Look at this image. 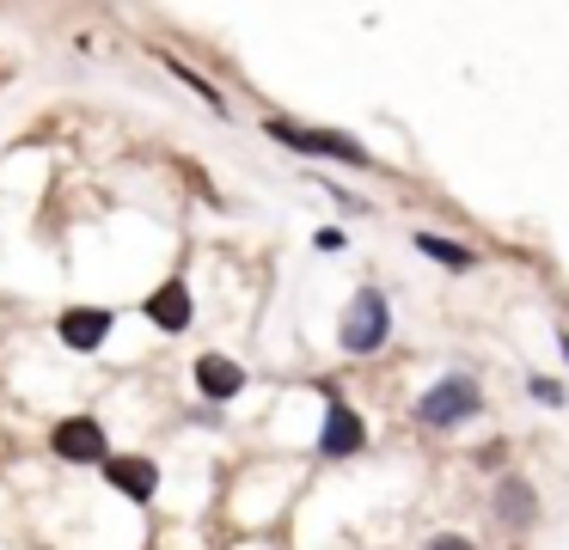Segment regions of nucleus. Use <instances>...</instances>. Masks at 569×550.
<instances>
[{
  "mask_svg": "<svg viewBox=\"0 0 569 550\" xmlns=\"http://www.w3.org/2000/svg\"><path fill=\"white\" fill-rule=\"evenodd\" d=\"M270 141H282L288 153H312V159H343V166H373V153L343 129H307V122H288V117H270L263 122Z\"/></svg>",
  "mask_w": 569,
  "mask_h": 550,
  "instance_id": "f257e3e1",
  "label": "nucleus"
},
{
  "mask_svg": "<svg viewBox=\"0 0 569 550\" xmlns=\"http://www.w3.org/2000/svg\"><path fill=\"white\" fill-rule=\"evenodd\" d=\"M386 337H392V306H386L380 288H361L349 300L343 324H337V342H343V354H380Z\"/></svg>",
  "mask_w": 569,
  "mask_h": 550,
  "instance_id": "f03ea898",
  "label": "nucleus"
},
{
  "mask_svg": "<svg viewBox=\"0 0 569 550\" xmlns=\"http://www.w3.org/2000/svg\"><path fill=\"white\" fill-rule=\"evenodd\" d=\"M478 410H483V391L471 386L466 373H447V379H435V386L417 398V416H422L429 428H459V422H471Z\"/></svg>",
  "mask_w": 569,
  "mask_h": 550,
  "instance_id": "7ed1b4c3",
  "label": "nucleus"
},
{
  "mask_svg": "<svg viewBox=\"0 0 569 550\" xmlns=\"http://www.w3.org/2000/svg\"><path fill=\"white\" fill-rule=\"evenodd\" d=\"M361 447H368V422H361V410H349V403L337 398V386H325L319 452H325V459H356Z\"/></svg>",
  "mask_w": 569,
  "mask_h": 550,
  "instance_id": "20e7f679",
  "label": "nucleus"
},
{
  "mask_svg": "<svg viewBox=\"0 0 569 550\" xmlns=\"http://www.w3.org/2000/svg\"><path fill=\"white\" fill-rule=\"evenodd\" d=\"M50 447H56V459H68V464H104L111 459V440H104L99 416H62V422L50 428Z\"/></svg>",
  "mask_w": 569,
  "mask_h": 550,
  "instance_id": "39448f33",
  "label": "nucleus"
},
{
  "mask_svg": "<svg viewBox=\"0 0 569 550\" xmlns=\"http://www.w3.org/2000/svg\"><path fill=\"white\" fill-rule=\"evenodd\" d=\"M104 483H111L123 501L148 508V501H153V489H160V464H153V459H141V452H117V459H104Z\"/></svg>",
  "mask_w": 569,
  "mask_h": 550,
  "instance_id": "423d86ee",
  "label": "nucleus"
},
{
  "mask_svg": "<svg viewBox=\"0 0 569 550\" xmlns=\"http://www.w3.org/2000/svg\"><path fill=\"white\" fill-rule=\"evenodd\" d=\"M111 324H117L111 306H68V312L56 318V337H62L74 354H92L104 337H111Z\"/></svg>",
  "mask_w": 569,
  "mask_h": 550,
  "instance_id": "0eeeda50",
  "label": "nucleus"
},
{
  "mask_svg": "<svg viewBox=\"0 0 569 550\" xmlns=\"http://www.w3.org/2000/svg\"><path fill=\"white\" fill-rule=\"evenodd\" d=\"M197 391L209 403H233L239 391H246V367L233 361V354H197Z\"/></svg>",
  "mask_w": 569,
  "mask_h": 550,
  "instance_id": "6e6552de",
  "label": "nucleus"
},
{
  "mask_svg": "<svg viewBox=\"0 0 569 550\" xmlns=\"http://www.w3.org/2000/svg\"><path fill=\"white\" fill-rule=\"evenodd\" d=\"M190 318H197V306H190V288L184 281H166V288L148 293V324L166 330V337H178V330H190Z\"/></svg>",
  "mask_w": 569,
  "mask_h": 550,
  "instance_id": "1a4fd4ad",
  "label": "nucleus"
},
{
  "mask_svg": "<svg viewBox=\"0 0 569 550\" xmlns=\"http://www.w3.org/2000/svg\"><path fill=\"white\" fill-rule=\"evenodd\" d=\"M496 513H502L508 526H532V513H539V496H532V483H520V477H502V483H496Z\"/></svg>",
  "mask_w": 569,
  "mask_h": 550,
  "instance_id": "9d476101",
  "label": "nucleus"
},
{
  "mask_svg": "<svg viewBox=\"0 0 569 550\" xmlns=\"http://www.w3.org/2000/svg\"><path fill=\"white\" fill-rule=\"evenodd\" d=\"M417 251H422V257H435L441 269H471V263H478V251H466V244L441 239V232H417Z\"/></svg>",
  "mask_w": 569,
  "mask_h": 550,
  "instance_id": "9b49d317",
  "label": "nucleus"
},
{
  "mask_svg": "<svg viewBox=\"0 0 569 550\" xmlns=\"http://www.w3.org/2000/svg\"><path fill=\"white\" fill-rule=\"evenodd\" d=\"M160 61H166V68H172V73H178V80H184V86H190V92H197V98H202V104H214V117H227V98H221V92H214V86H209V80H202V73H190V68H184V61H172V56H160Z\"/></svg>",
  "mask_w": 569,
  "mask_h": 550,
  "instance_id": "f8f14e48",
  "label": "nucleus"
},
{
  "mask_svg": "<svg viewBox=\"0 0 569 550\" xmlns=\"http://www.w3.org/2000/svg\"><path fill=\"white\" fill-rule=\"evenodd\" d=\"M532 398H539V403H551V410H557V403H563V386H557V379H532Z\"/></svg>",
  "mask_w": 569,
  "mask_h": 550,
  "instance_id": "ddd939ff",
  "label": "nucleus"
},
{
  "mask_svg": "<svg viewBox=\"0 0 569 550\" xmlns=\"http://www.w3.org/2000/svg\"><path fill=\"white\" fill-rule=\"evenodd\" d=\"M422 550H478V544H471V538H459V532H435Z\"/></svg>",
  "mask_w": 569,
  "mask_h": 550,
  "instance_id": "4468645a",
  "label": "nucleus"
},
{
  "mask_svg": "<svg viewBox=\"0 0 569 550\" xmlns=\"http://www.w3.org/2000/svg\"><path fill=\"white\" fill-rule=\"evenodd\" d=\"M312 244H319V251H343V227H319V232H312Z\"/></svg>",
  "mask_w": 569,
  "mask_h": 550,
  "instance_id": "2eb2a0df",
  "label": "nucleus"
},
{
  "mask_svg": "<svg viewBox=\"0 0 569 550\" xmlns=\"http://www.w3.org/2000/svg\"><path fill=\"white\" fill-rule=\"evenodd\" d=\"M563 354H569V337H563Z\"/></svg>",
  "mask_w": 569,
  "mask_h": 550,
  "instance_id": "dca6fc26",
  "label": "nucleus"
}]
</instances>
